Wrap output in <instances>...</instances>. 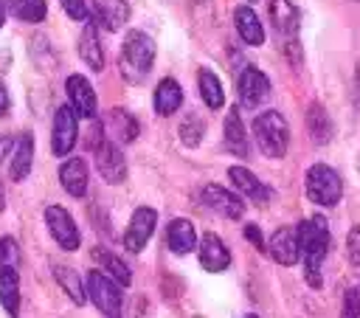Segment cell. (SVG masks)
I'll list each match as a JSON object with an SVG mask.
<instances>
[{
    "label": "cell",
    "mask_w": 360,
    "mask_h": 318,
    "mask_svg": "<svg viewBox=\"0 0 360 318\" xmlns=\"http://www.w3.org/2000/svg\"><path fill=\"white\" fill-rule=\"evenodd\" d=\"M298 248L304 256V276L309 287H321V267L326 259V248H329V228L323 217H309L304 220L298 228Z\"/></svg>",
    "instance_id": "cell-1"
},
{
    "label": "cell",
    "mask_w": 360,
    "mask_h": 318,
    "mask_svg": "<svg viewBox=\"0 0 360 318\" xmlns=\"http://www.w3.org/2000/svg\"><path fill=\"white\" fill-rule=\"evenodd\" d=\"M152 65H155V39L143 31H129L124 37L121 56H118V68H121L124 82L141 84L149 76Z\"/></svg>",
    "instance_id": "cell-2"
},
{
    "label": "cell",
    "mask_w": 360,
    "mask_h": 318,
    "mask_svg": "<svg viewBox=\"0 0 360 318\" xmlns=\"http://www.w3.org/2000/svg\"><path fill=\"white\" fill-rule=\"evenodd\" d=\"M253 132L259 141V149L267 158H284L287 146H290V124L281 113L267 110L253 121Z\"/></svg>",
    "instance_id": "cell-3"
},
{
    "label": "cell",
    "mask_w": 360,
    "mask_h": 318,
    "mask_svg": "<svg viewBox=\"0 0 360 318\" xmlns=\"http://www.w3.org/2000/svg\"><path fill=\"white\" fill-rule=\"evenodd\" d=\"M343 194V183H340V174L326 166V163H315L309 166L307 172V197L318 205H335Z\"/></svg>",
    "instance_id": "cell-4"
},
{
    "label": "cell",
    "mask_w": 360,
    "mask_h": 318,
    "mask_svg": "<svg viewBox=\"0 0 360 318\" xmlns=\"http://www.w3.org/2000/svg\"><path fill=\"white\" fill-rule=\"evenodd\" d=\"M87 295L98 307L101 315L107 318H121V284L107 276L104 270H90L87 273Z\"/></svg>",
    "instance_id": "cell-5"
},
{
    "label": "cell",
    "mask_w": 360,
    "mask_h": 318,
    "mask_svg": "<svg viewBox=\"0 0 360 318\" xmlns=\"http://www.w3.org/2000/svg\"><path fill=\"white\" fill-rule=\"evenodd\" d=\"M79 113L70 107V104H62L56 107V115H53V129H51V149L53 155H68L76 144V135H79Z\"/></svg>",
    "instance_id": "cell-6"
},
{
    "label": "cell",
    "mask_w": 360,
    "mask_h": 318,
    "mask_svg": "<svg viewBox=\"0 0 360 318\" xmlns=\"http://www.w3.org/2000/svg\"><path fill=\"white\" fill-rule=\"evenodd\" d=\"M155 225H158V211H155V208H149V205L135 208V214H132V220H129V225H127V231H124V248H127L129 253L143 250L146 242L152 239Z\"/></svg>",
    "instance_id": "cell-7"
},
{
    "label": "cell",
    "mask_w": 360,
    "mask_h": 318,
    "mask_svg": "<svg viewBox=\"0 0 360 318\" xmlns=\"http://www.w3.org/2000/svg\"><path fill=\"white\" fill-rule=\"evenodd\" d=\"M236 90H239L242 107H250V110L259 107V104H264V101L270 98V82H267V76H264L259 68H253V65H248V68L239 73Z\"/></svg>",
    "instance_id": "cell-8"
},
{
    "label": "cell",
    "mask_w": 360,
    "mask_h": 318,
    "mask_svg": "<svg viewBox=\"0 0 360 318\" xmlns=\"http://www.w3.org/2000/svg\"><path fill=\"white\" fill-rule=\"evenodd\" d=\"M93 149H96L98 174H101L107 183H121V180L127 177V163H124V155H121L118 144L101 135V144H96Z\"/></svg>",
    "instance_id": "cell-9"
},
{
    "label": "cell",
    "mask_w": 360,
    "mask_h": 318,
    "mask_svg": "<svg viewBox=\"0 0 360 318\" xmlns=\"http://www.w3.org/2000/svg\"><path fill=\"white\" fill-rule=\"evenodd\" d=\"M45 222H48V231L51 236L65 248V250H76L82 236H79V228L73 222V217L62 208V205H48L45 208Z\"/></svg>",
    "instance_id": "cell-10"
},
{
    "label": "cell",
    "mask_w": 360,
    "mask_h": 318,
    "mask_svg": "<svg viewBox=\"0 0 360 318\" xmlns=\"http://www.w3.org/2000/svg\"><path fill=\"white\" fill-rule=\"evenodd\" d=\"M202 203L225 220H239L245 214V203L236 197V191H231L225 186H217V183L202 189Z\"/></svg>",
    "instance_id": "cell-11"
},
{
    "label": "cell",
    "mask_w": 360,
    "mask_h": 318,
    "mask_svg": "<svg viewBox=\"0 0 360 318\" xmlns=\"http://www.w3.org/2000/svg\"><path fill=\"white\" fill-rule=\"evenodd\" d=\"M270 253H273V259L278 262V265H284V267H290V265H295L298 262V256H301V248H298V234H295V228H287V225H281V228H276L273 231V236H270Z\"/></svg>",
    "instance_id": "cell-12"
},
{
    "label": "cell",
    "mask_w": 360,
    "mask_h": 318,
    "mask_svg": "<svg viewBox=\"0 0 360 318\" xmlns=\"http://www.w3.org/2000/svg\"><path fill=\"white\" fill-rule=\"evenodd\" d=\"M65 90H68L70 107H73L82 118H93V115H96V93H93L90 82H87L84 76H68Z\"/></svg>",
    "instance_id": "cell-13"
},
{
    "label": "cell",
    "mask_w": 360,
    "mask_h": 318,
    "mask_svg": "<svg viewBox=\"0 0 360 318\" xmlns=\"http://www.w3.org/2000/svg\"><path fill=\"white\" fill-rule=\"evenodd\" d=\"M93 14L107 31H121L129 20V0H93Z\"/></svg>",
    "instance_id": "cell-14"
},
{
    "label": "cell",
    "mask_w": 360,
    "mask_h": 318,
    "mask_svg": "<svg viewBox=\"0 0 360 318\" xmlns=\"http://www.w3.org/2000/svg\"><path fill=\"white\" fill-rule=\"evenodd\" d=\"M200 265L208 273H219V270H225L231 265V253H228L225 242L217 234H202V242H200Z\"/></svg>",
    "instance_id": "cell-15"
},
{
    "label": "cell",
    "mask_w": 360,
    "mask_h": 318,
    "mask_svg": "<svg viewBox=\"0 0 360 318\" xmlns=\"http://www.w3.org/2000/svg\"><path fill=\"white\" fill-rule=\"evenodd\" d=\"M59 183L70 197H84L87 194V163L82 158H68L59 166Z\"/></svg>",
    "instance_id": "cell-16"
},
{
    "label": "cell",
    "mask_w": 360,
    "mask_h": 318,
    "mask_svg": "<svg viewBox=\"0 0 360 318\" xmlns=\"http://www.w3.org/2000/svg\"><path fill=\"white\" fill-rule=\"evenodd\" d=\"M228 177H231V183H233L245 197H250L253 203L264 205V203L270 200V189H267L253 172H248L245 166H231V169H228Z\"/></svg>",
    "instance_id": "cell-17"
},
{
    "label": "cell",
    "mask_w": 360,
    "mask_h": 318,
    "mask_svg": "<svg viewBox=\"0 0 360 318\" xmlns=\"http://www.w3.org/2000/svg\"><path fill=\"white\" fill-rule=\"evenodd\" d=\"M233 23H236V34L242 37V42H248V45H262L264 42V28L259 23V14L250 6H236Z\"/></svg>",
    "instance_id": "cell-18"
},
{
    "label": "cell",
    "mask_w": 360,
    "mask_h": 318,
    "mask_svg": "<svg viewBox=\"0 0 360 318\" xmlns=\"http://www.w3.org/2000/svg\"><path fill=\"white\" fill-rule=\"evenodd\" d=\"M270 20H273L278 34H284V37H295L298 34L301 14L292 6V0H270Z\"/></svg>",
    "instance_id": "cell-19"
},
{
    "label": "cell",
    "mask_w": 360,
    "mask_h": 318,
    "mask_svg": "<svg viewBox=\"0 0 360 318\" xmlns=\"http://www.w3.org/2000/svg\"><path fill=\"white\" fill-rule=\"evenodd\" d=\"M166 242L174 253H191L197 245V228L191 220H172L166 231Z\"/></svg>",
    "instance_id": "cell-20"
},
{
    "label": "cell",
    "mask_w": 360,
    "mask_h": 318,
    "mask_svg": "<svg viewBox=\"0 0 360 318\" xmlns=\"http://www.w3.org/2000/svg\"><path fill=\"white\" fill-rule=\"evenodd\" d=\"M180 104H183L180 84L174 79H169V76L160 79L158 87H155V110H158V115H172V113L180 110Z\"/></svg>",
    "instance_id": "cell-21"
},
{
    "label": "cell",
    "mask_w": 360,
    "mask_h": 318,
    "mask_svg": "<svg viewBox=\"0 0 360 318\" xmlns=\"http://www.w3.org/2000/svg\"><path fill=\"white\" fill-rule=\"evenodd\" d=\"M0 304L11 318H17V312H20V276H17V267H0Z\"/></svg>",
    "instance_id": "cell-22"
},
{
    "label": "cell",
    "mask_w": 360,
    "mask_h": 318,
    "mask_svg": "<svg viewBox=\"0 0 360 318\" xmlns=\"http://www.w3.org/2000/svg\"><path fill=\"white\" fill-rule=\"evenodd\" d=\"M79 56L84 59V65L90 70H101L104 68V51H101V42H98V34H96L93 23H87L82 37H79Z\"/></svg>",
    "instance_id": "cell-23"
},
{
    "label": "cell",
    "mask_w": 360,
    "mask_h": 318,
    "mask_svg": "<svg viewBox=\"0 0 360 318\" xmlns=\"http://www.w3.org/2000/svg\"><path fill=\"white\" fill-rule=\"evenodd\" d=\"M31 160H34V141L28 132H22L14 141V152H11V180H22L31 172Z\"/></svg>",
    "instance_id": "cell-24"
},
{
    "label": "cell",
    "mask_w": 360,
    "mask_h": 318,
    "mask_svg": "<svg viewBox=\"0 0 360 318\" xmlns=\"http://www.w3.org/2000/svg\"><path fill=\"white\" fill-rule=\"evenodd\" d=\"M53 276H56V281L62 284V290L70 295V301L73 304H84L87 301V284H82V279H79V273L73 270V267H68V265H53Z\"/></svg>",
    "instance_id": "cell-25"
},
{
    "label": "cell",
    "mask_w": 360,
    "mask_h": 318,
    "mask_svg": "<svg viewBox=\"0 0 360 318\" xmlns=\"http://www.w3.org/2000/svg\"><path fill=\"white\" fill-rule=\"evenodd\" d=\"M197 84H200V96H202V101H205L211 110H219V107L225 104L222 82H219L208 68H200V73H197Z\"/></svg>",
    "instance_id": "cell-26"
},
{
    "label": "cell",
    "mask_w": 360,
    "mask_h": 318,
    "mask_svg": "<svg viewBox=\"0 0 360 318\" xmlns=\"http://www.w3.org/2000/svg\"><path fill=\"white\" fill-rule=\"evenodd\" d=\"M307 127H309V135L315 138V144H329V138H332V118H329V113L321 104H309Z\"/></svg>",
    "instance_id": "cell-27"
},
{
    "label": "cell",
    "mask_w": 360,
    "mask_h": 318,
    "mask_svg": "<svg viewBox=\"0 0 360 318\" xmlns=\"http://www.w3.org/2000/svg\"><path fill=\"white\" fill-rule=\"evenodd\" d=\"M93 259H96V262H101L104 273H107V276H112L118 284H124V287H129V284H132V273H129V267H127L115 253H110V250H104V248H96V250H93Z\"/></svg>",
    "instance_id": "cell-28"
},
{
    "label": "cell",
    "mask_w": 360,
    "mask_h": 318,
    "mask_svg": "<svg viewBox=\"0 0 360 318\" xmlns=\"http://www.w3.org/2000/svg\"><path fill=\"white\" fill-rule=\"evenodd\" d=\"M225 144H228V149H231V152H236L239 158H245V155H248L245 127H242V118H239L236 107H233V110L228 113V118H225Z\"/></svg>",
    "instance_id": "cell-29"
},
{
    "label": "cell",
    "mask_w": 360,
    "mask_h": 318,
    "mask_svg": "<svg viewBox=\"0 0 360 318\" xmlns=\"http://www.w3.org/2000/svg\"><path fill=\"white\" fill-rule=\"evenodd\" d=\"M107 118H110V129H112V135H115V144H118V141L129 144V141L138 138V121H135L129 113H124V110H110Z\"/></svg>",
    "instance_id": "cell-30"
},
{
    "label": "cell",
    "mask_w": 360,
    "mask_h": 318,
    "mask_svg": "<svg viewBox=\"0 0 360 318\" xmlns=\"http://www.w3.org/2000/svg\"><path fill=\"white\" fill-rule=\"evenodd\" d=\"M6 6L17 20H25V23H42L48 14L45 0H6Z\"/></svg>",
    "instance_id": "cell-31"
},
{
    "label": "cell",
    "mask_w": 360,
    "mask_h": 318,
    "mask_svg": "<svg viewBox=\"0 0 360 318\" xmlns=\"http://www.w3.org/2000/svg\"><path fill=\"white\" fill-rule=\"evenodd\" d=\"M202 132H205V124L197 113H188L183 121H180V141L186 146H197L202 141Z\"/></svg>",
    "instance_id": "cell-32"
},
{
    "label": "cell",
    "mask_w": 360,
    "mask_h": 318,
    "mask_svg": "<svg viewBox=\"0 0 360 318\" xmlns=\"http://www.w3.org/2000/svg\"><path fill=\"white\" fill-rule=\"evenodd\" d=\"M20 265V245L11 236L0 239V267H17Z\"/></svg>",
    "instance_id": "cell-33"
},
{
    "label": "cell",
    "mask_w": 360,
    "mask_h": 318,
    "mask_svg": "<svg viewBox=\"0 0 360 318\" xmlns=\"http://www.w3.org/2000/svg\"><path fill=\"white\" fill-rule=\"evenodd\" d=\"M340 318H360V293L354 287L346 290V295H343V312H340Z\"/></svg>",
    "instance_id": "cell-34"
},
{
    "label": "cell",
    "mask_w": 360,
    "mask_h": 318,
    "mask_svg": "<svg viewBox=\"0 0 360 318\" xmlns=\"http://www.w3.org/2000/svg\"><path fill=\"white\" fill-rule=\"evenodd\" d=\"M346 253L352 259V265L360 267V228H352L349 236H346Z\"/></svg>",
    "instance_id": "cell-35"
},
{
    "label": "cell",
    "mask_w": 360,
    "mask_h": 318,
    "mask_svg": "<svg viewBox=\"0 0 360 318\" xmlns=\"http://www.w3.org/2000/svg\"><path fill=\"white\" fill-rule=\"evenodd\" d=\"M59 3H62L65 14H68L70 20H87V6H84V0H59Z\"/></svg>",
    "instance_id": "cell-36"
},
{
    "label": "cell",
    "mask_w": 360,
    "mask_h": 318,
    "mask_svg": "<svg viewBox=\"0 0 360 318\" xmlns=\"http://www.w3.org/2000/svg\"><path fill=\"white\" fill-rule=\"evenodd\" d=\"M245 236H248V242H250L253 248H262V245H264V242H262V234H259L256 225H245Z\"/></svg>",
    "instance_id": "cell-37"
},
{
    "label": "cell",
    "mask_w": 360,
    "mask_h": 318,
    "mask_svg": "<svg viewBox=\"0 0 360 318\" xmlns=\"http://www.w3.org/2000/svg\"><path fill=\"white\" fill-rule=\"evenodd\" d=\"M8 107H11V101H8V90H6V84H0V118H6Z\"/></svg>",
    "instance_id": "cell-38"
},
{
    "label": "cell",
    "mask_w": 360,
    "mask_h": 318,
    "mask_svg": "<svg viewBox=\"0 0 360 318\" xmlns=\"http://www.w3.org/2000/svg\"><path fill=\"white\" fill-rule=\"evenodd\" d=\"M8 152H14V144H11L8 135H0V160H6Z\"/></svg>",
    "instance_id": "cell-39"
},
{
    "label": "cell",
    "mask_w": 360,
    "mask_h": 318,
    "mask_svg": "<svg viewBox=\"0 0 360 318\" xmlns=\"http://www.w3.org/2000/svg\"><path fill=\"white\" fill-rule=\"evenodd\" d=\"M6 208V186H3V180H0V211Z\"/></svg>",
    "instance_id": "cell-40"
},
{
    "label": "cell",
    "mask_w": 360,
    "mask_h": 318,
    "mask_svg": "<svg viewBox=\"0 0 360 318\" xmlns=\"http://www.w3.org/2000/svg\"><path fill=\"white\" fill-rule=\"evenodd\" d=\"M6 8H8V6L0 0V28H3V20H6Z\"/></svg>",
    "instance_id": "cell-41"
},
{
    "label": "cell",
    "mask_w": 360,
    "mask_h": 318,
    "mask_svg": "<svg viewBox=\"0 0 360 318\" xmlns=\"http://www.w3.org/2000/svg\"><path fill=\"white\" fill-rule=\"evenodd\" d=\"M354 90H357V101H360V65H357V82H354Z\"/></svg>",
    "instance_id": "cell-42"
},
{
    "label": "cell",
    "mask_w": 360,
    "mask_h": 318,
    "mask_svg": "<svg viewBox=\"0 0 360 318\" xmlns=\"http://www.w3.org/2000/svg\"><path fill=\"white\" fill-rule=\"evenodd\" d=\"M242 318H259V315H242Z\"/></svg>",
    "instance_id": "cell-43"
},
{
    "label": "cell",
    "mask_w": 360,
    "mask_h": 318,
    "mask_svg": "<svg viewBox=\"0 0 360 318\" xmlns=\"http://www.w3.org/2000/svg\"><path fill=\"white\" fill-rule=\"evenodd\" d=\"M197 318H200V315H197Z\"/></svg>",
    "instance_id": "cell-44"
}]
</instances>
